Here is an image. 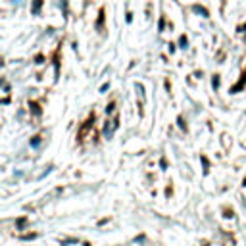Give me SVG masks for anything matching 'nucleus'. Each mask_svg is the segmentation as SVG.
Here are the masks:
<instances>
[{"instance_id": "7", "label": "nucleus", "mask_w": 246, "mask_h": 246, "mask_svg": "<svg viewBox=\"0 0 246 246\" xmlns=\"http://www.w3.org/2000/svg\"><path fill=\"white\" fill-rule=\"evenodd\" d=\"M181 48H187V37H181Z\"/></svg>"}, {"instance_id": "4", "label": "nucleus", "mask_w": 246, "mask_h": 246, "mask_svg": "<svg viewBox=\"0 0 246 246\" xmlns=\"http://www.w3.org/2000/svg\"><path fill=\"white\" fill-rule=\"evenodd\" d=\"M202 165H204V173H208V167H210V164H208L206 158H202Z\"/></svg>"}, {"instance_id": "1", "label": "nucleus", "mask_w": 246, "mask_h": 246, "mask_svg": "<svg viewBox=\"0 0 246 246\" xmlns=\"http://www.w3.org/2000/svg\"><path fill=\"white\" fill-rule=\"evenodd\" d=\"M192 12L200 14V15H204V18L208 15V10H206V8H202V6H192Z\"/></svg>"}, {"instance_id": "2", "label": "nucleus", "mask_w": 246, "mask_h": 246, "mask_svg": "<svg viewBox=\"0 0 246 246\" xmlns=\"http://www.w3.org/2000/svg\"><path fill=\"white\" fill-rule=\"evenodd\" d=\"M212 85H213V88H219V75H213V81H212Z\"/></svg>"}, {"instance_id": "3", "label": "nucleus", "mask_w": 246, "mask_h": 246, "mask_svg": "<svg viewBox=\"0 0 246 246\" xmlns=\"http://www.w3.org/2000/svg\"><path fill=\"white\" fill-rule=\"evenodd\" d=\"M39 144H40V137H33V140H31V146H33V148H37Z\"/></svg>"}, {"instance_id": "5", "label": "nucleus", "mask_w": 246, "mask_h": 246, "mask_svg": "<svg viewBox=\"0 0 246 246\" xmlns=\"http://www.w3.org/2000/svg\"><path fill=\"white\" fill-rule=\"evenodd\" d=\"M177 123H179V127H181L183 131H187V125H185V121H183V117H179V119H177Z\"/></svg>"}, {"instance_id": "8", "label": "nucleus", "mask_w": 246, "mask_h": 246, "mask_svg": "<svg viewBox=\"0 0 246 246\" xmlns=\"http://www.w3.org/2000/svg\"><path fill=\"white\" fill-rule=\"evenodd\" d=\"M113 108H116V104H113V102H112V104H110V106L106 108V112H108V113H112V112H113Z\"/></svg>"}, {"instance_id": "6", "label": "nucleus", "mask_w": 246, "mask_h": 246, "mask_svg": "<svg viewBox=\"0 0 246 246\" xmlns=\"http://www.w3.org/2000/svg\"><path fill=\"white\" fill-rule=\"evenodd\" d=\"M108 88H110V83H104V85L100 87V92H106V91H108Z\"/></svg>"}]
</instances>
